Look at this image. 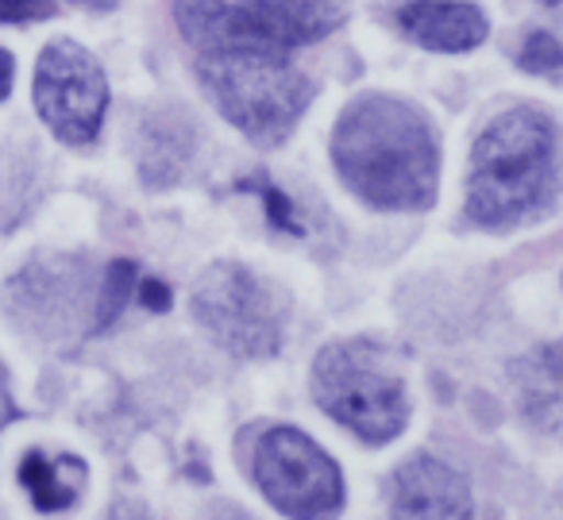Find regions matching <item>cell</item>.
I'll return each mask as SVG.
<instances>
[{
  "instance_id": "obj_1",
  "label": "cell",
  "mask_w": 563,
  "mask_h": 520,
  "mask_svg": "<svg viewBox=\"0 0 563 520\" xmlns=\"http://www.w3.org/2000/svg\"><path fill=\"white\" fill-rule=\"evenodd\" d=\"M332 163L371 209L421 212L437 197L440 151L429 120L398 97L367 93L344 109L332 132Z\"/></svg>"
},
{
  "instance_id": "obj_2",
  "label": "cell",
  "mask_w": 563,
  "mask_h": 520,
  "mask_svg": "<svg viewBox=\"0 0 563 520\" xmlns=\"http://www.w3.org/2000/svg\"><path fill=\"white\" fill-rule=\"evenodd\" d=\"M560 189L555 128L544 112L514 109L486 124L471 151L467 212L483 228H517L544 217Z\"/></svg>"
},
{
  "instance_id": "obj_3",
  "label": "cell",
  "mask_w": 563,
  "mask_h": 520,
  "mask_svg": "<svg viewBox=\"0 0 563 520\" xmlns=\"http://www.w3.org/2000/svg\"><path fill=\"white\" fill-rule=\"evenodd\" d=\"M197 74L224 120H232L251 143L278 147L290 140L301 112L313 101V81L294 70L282 47H232L197 55Z\"/></svg>"
},
{
  "instance_id": "obj_4",
  "label": "cell",
  "mask_w": 563,
  "mask_h": 520,
  "mask_svg": "<svg viewBox=\"0 0 563 520\" xmlns=\"http://www.w3.org/2000/svg\"><path fill=\"white\" fill-rule=\"evenodd\" d=\"M313 397L336 424L367 443H390L409 424L406 381L371 343H332L313 363Z\"/></svg>"
},
{
  "instance_id": "obj_5",
  "label": "cell",
  "mask_w": 563,
  "mask_h": 520,
  "mask_svg": "<svg viewBox=\"0 0 563 520\" xmlns=\"http://www.w3.org/2000/svg\"><path fill=\"white\" fill-rule=\"evenodd\" d=\"M194 317L235 358H271L286 335V301L240 263H217L194 289Z\"/></svg>"
},
{
  "instance_id": "obj_6",
  "label": "cell",
  "mask_w": 563,
  "mask_h": 520,
  "mask_svg": "<svg viewBox=\"0 0 563 520\" xmlns=\"http://www.w3.org/2000/svg\"><path fill=\"white\" fill-rule=\"evenodd\" d=\"M255 482L286 517H332L344 505L340 466L298 428H271L255 451Z\"/></svg>"
},
{
  "instance_id": "obj_7",
  "label": "cell",
  "mask_w": 563,
  "mask_h": 520,
  "mask_svg": "<svg viewBox=\"0 0 563 520\" xmlns=\"http://www.w3.org/2000/svg\"><path fill=\"white\" fill-rule=\"evenodd\" d=\"M35 109L63 143H93L109 109V81L101 63L74 40L47 43L35 66Z\"/></svg>"
},
{
  "instance_id": "obj_8",
  "label": "cell",
  "mask_w": 563,
  "mask_h": 520,
  "mask_svg": "<svg viewBox=\"0 0 563 520\" xmlns=\"http://www.w3.org/2000/svg\"><path fill=\"white\" fill-rule=\"evenodd\" d=\"M394 517L463 520L471 517V486L460 471L432 455H413L394 474Z\"/></svg>"
},
{
  "instance_id": "obj_9",
  "label": "cell",
  "mask_w": 563,
  "mask_h": 520,
  "mask_svg": "<svg viewBox=\"0 0 563 520\" xmlns=\"http://www.w3.org/2000/svg\"><path fill=\"white\" fill-rule=\"evenodd\" d=\"M398 24L424 51H444V55L475 51L490 32L486 12L460 0H417L398 12Z\"/></svg>"
},
{
  "instance_id": "obj_10",
  "label": "cell",
  "mask_w": 563,
  "mask_h": 520,
  "mask_svg": "<svg viewBox=\"0 0 563 520\" xmlns=\"http://www.w3.org/2000/svg\"><path fill=\"white\" fill-rule=\"evenodd\" d=\"M240 9L266 40L286 51L321 43L344 24L340 0H240Z\"/></svg>"
},
{
  "instance_id": "obj_11",
  "label": "cell",
  "mask_w": 563,
  "mask_h": 520,
  "mask_svg": "<svg viewBox=\"0 0 563 520\" xmlns=\"http://www.w3.org/2000/svg\"><path fill=\"white\" fill-rule=\"evenodd\" d=\"M20 478H24L35 509L58 512L78 501L81 486H86V463L74 455L51 458L43 451H27V458L20 463Z\"/></svg>"
},
{
  "instance_id": "obj_12",
  "label": "cell",
  "mask_w": 563,
  "mask_h": 520,
  "mask_svg": "<svg viewBox=\"0 0 563 520\" xmlns=\"http://www.w3.org/2000/svg\"><path fill=\"white\" fill-rule=\"evenodd\" d=\"M132 286H135V263H112L104 270V286H101V297H97V312H93V324L97 328H109L112 320L120 317V309L128 305L132 297Z\"/></svg>"
},
{
  "instance_id": "obj_13",
  "label": "cell",
  "mask_w": 563,
  "mask_h": 520,
  "mask_svg": "<svg viewBox=\"0 0 563 520\" xmlns=\"http://www.w3.org/2000/svg\"><path fill=\"white\" fill-rule=\"evenodd\" d=\"M521 66L529 74H552L563 66V47L552 40V35H529V43H525L521 51Z\"/></svg>"
},
{
  "instance_id": "obj_14",
  "label": "cell",
  "mask_w": 563,
  "mask_h": 520,
  "mask_svg": "<svg viewBox=\"0 0 563 520\" xmlns=\"http://www.w3.org/2000/svg\"><path fill=\"white\" fill-rule=\"evenodd\" d=\"M58 0H0V24H35L51 20Z\"/></svg>"
},
{
  "instance_id": "obj_15",
  "label": "cell",
  "mask_w": 563,
  "mask_h": 520,
  "mask_svg": "<svg viewBox=\"0 0 563 520\" xmlns=\"http://www.w3.org/2000/svg\"><path fill=\"white\" fill-rule=\"evenodd\" d=\"M12 70H16L12 55H9V51H0V101H4V97H9V89H12Z\"/></svg>"
},
{
  "instance_id": "obj_16",
  "label": "cell",
  "mask_w": 563,
  "mask_h": 520,
  "mask_svg": "<svg viewBox=\"0 0 563 520\" xmlns=\"http://www.w3.org/2000/svg\"><path fill=\"white\" fill-rule=\"evenodd\" d=\"M143 294H147V297H143V301H147L151 309H170V294H166L163 286H147V289H143Z\"/></svg>"
},
{
  "instance_id": "obj_17",
  "label": "cell",
  "mask_w": 563,
  "mask_h": 520,
  "mask_svg": "<svg viewBox=\"0 0 563 520\" xmlns=\"http://www.w3.org/2000/svg\"><path fill=\"white\" fill-rule=\"evenodd\" d=\"M70 4H81V9H93V12L117 9V0H70Z\"/></svg>"
},
{
  "instance_id": "obj_18",
  "label": "cell",
  "mask_w": 563,
  "mask_h": 520,
  "mask_svg": "<svg viewBox=\"0 0 563 520\" xmlns=\"http://www.w3.org/2000/svg\"><path fill=\"white\" fill-rule=\"evenodd\" d=\"M544 4H560V0H544Z\"/></svg>"
}]
</instances>
